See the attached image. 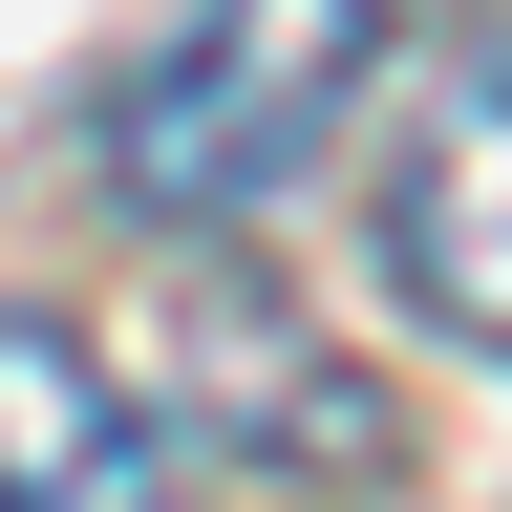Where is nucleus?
I'll use <instances>...</instances> for the list:
<instances>
[{
    "label": "nucleus",
    "instance_id": "obj_1",
    "mask_svg": "<svg viewBox=\"0 0 512 512\" xmlns=\"http://www.w3.org/2000/svg\"><path fill=\"white\" fill-rule=\"evenodd\" d=\"M384 0H192V22L107 86V192L150 235H235L320 171V128L363 107Z\"/></svg>",
    "mask_w": 512,
    "mask_h": 512
},
{
    "label": "nucleus",
    "instance_id": "obj_2",
    "mask_svg": "<svg viewBox=\"0 0 512 512\" xmlns=\"http://www.w3.org/2000/svg\"><path fill=\"white\" fill-rule=\"evenodd\" d=\"M384 278L470 363H512V43H470L406 107V150H384Z\"/></svg>",
    "mask_w": 512,
    "mask_h": 512
},
{
    "label": "nucleus",
    "instance_id": "obj_3",
    "mask_svg": "<svg viewBox=\"0 0 512 512\" xmlns=\"http://www.w3.org/2000/svg\"><path fill=\"white\" fill-rule=\"evenodd\" d=\"M0 512H171V427L22 299H0Z\"/></svg>",
    "mask_w": 512,
    "mask_h": 512
}]
</instances>
